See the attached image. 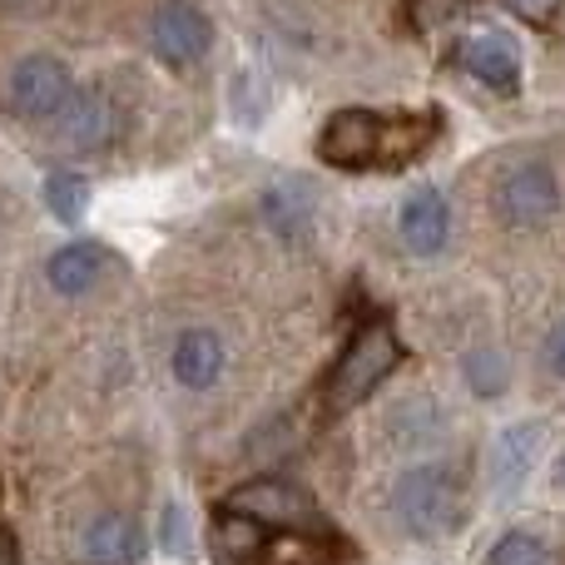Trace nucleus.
I'll use <instances>...</instances> for the list:
<instances>
[{
	"mask_svg": "<svg viewBox=\"0 0 565 565\" xmlns=\"http://www.w3.org/2000/svg\"><path fill=\"white\" fill-rule=\"evenodd\" d=\"M209 45H214V20L194 0H159L154 15H149V50L164 65H199L209 55Z\"/></svg>",
	"mask_w": 565,
	"mask_h": 565,
	"instance_id": "4",
	"label": "nucleus"
},
{
	"mask_svg": "<svg viewBox=\"0 0 565 565\" xmlns=\"http://www.w3.org/2000/svg\"><path fill=\"white\" fill-rule=\"evenodd\" d=\"M561 481H565V457H561Z\"/></svg>",
	"mask_w": 565,
	"mask_h": 565,
	"instance_id": "25",
	"label": "nucleus"
},
{
	"mask_svg": "<svg viewBox=\"0 0 565 565\" xmlns=\"http://www.w3.org/2000/svg\"><path fill=\"white\" fill-rule=\"evenodd\" d=\"M457 65L487 89H497V95H516L521 89V45L511 35H501V30L467 35L457 45Z\"/></svg>",
	"mask_w": 565,
	"mask_h": 565,
	"instance_id": "9",
	"label": "nucleus"
},
{
	"mask_svg": "<svg viewBox=\"0 0 565 565\" xmlns=\"http://www.w3.org/2000/svg\"><path fill=\"white\" fill-rule=\"evenodd\" d=\"M258 565H328V546L322 536H302V531H288V536H274Z\"/></svg>",
	"mask_w": 565,
	"mask_h": 565,
	"instance_id": "19",
	"label": "nucleus"
},
{
	"mask_svg": "<svg viewBox=\"0 0 565 565\" xmlns=\"http://www.w3.org/2000/svg\"><path fill=\"white\" fill-rule=\"evenodd\" d=\"M467 511V487L451 461H417L392 481V521L412 541H441Z\"/></svg>",
	"mask_w": 565,
	"mask_h": 565,
	"instance_id": "1",
	"label": "nucleus"
},
{
	"mask_svg": "<svg viewBox=\"0 0 565 565\" xmlns=\"http://www.w3.org/2000/svg\"><path fill=\"white\" fill-rule=\"evenodd\" d=\"M397 362H402V342H397V332H392V322L387 318L362 322L328 372V407L332 412L362 407V402L397 372Z\"/></svg>",
	"mask_w": 565,
	"mask_h": 565,
	"instance_id": "2",
	"label": "nucleus"
},
{
	"mask_svg": "<svg viewBox=\"0 0 565 565\" xmlns=\"http://www.w3.org/2000/svg\"><path fill=\"white\" fill-rule=\"evenodd\" d=\"M99 268H105V248L99 244H65L55 258H50L45 278L55 292H65V298H79V292L95 288Z\"/></svg>",
	"mask_w": 565,
	"mask_h": 565,
	"instance_id": "16",
	"label": "nucleus"
},
{
	"mask_svg": "<svg viewBox=\"0 0 565 565\" xmlns=\"http://www.w3.org/2000/svg\"><path fill=\"white\" fill-rule=\"evenodd\" d=\"M169 367H174V382L189 392H209L224 372V338L214 328H184L174 338V352H169Z\"/></svg>",
	"mask_w": 565,
	"mask_h": 565,
	"instance_id": "12",
	"label": "nucleus"
},
{
	"mask_svg": "<svg viewBox=\"0 0 565 565\" xmlns=\"http://www.w3.org/2000/svg\"><path fill=\"white\" fill-rule=\"evenodd\" d=\"M164 551L169 556H189V516L179 501L164 507Z\"/></svg>",
	"mask_w": 565,
	"mask_h": 565,
	"instance_id": "22",
	"label": "nucleus"
},
{
	"mask_svg": "<svg viewBox=\"0 0 565 565\" xmlns=\"http://www.w3.org/2000/svg\"><path fill=\"white\" fill-rule=\"evenodd\" d=\"M45 209L60 218V224H75V218H85V209H89V179L70 174V169H55V174L45 179Z\"/></svg>",
	"mask_w": 565,
	"mask_h": 565,
	"instance_id": "18",
	"label": "nucleus"
},
{
	"mask_svg": "<svg viewBox=\"0 0 565 565\" xmlns=\"http://www.w3.org/2000/svg\"><path fill=\"white\" fill-rule=\"evenodd\" d=\"M70 95H75V79H70L65 60H55V55L15 60V70H10V79H6L10 109L25 119H55Z\"/></svg>",
	"mask_w": 565,
	"mask_h": 565,
	"instance_id": "5",
	"label": "nucleus"
},
{
	"mask_svg": "<svg viewBox=\"0 0 565 565\" xmlns=\"http://www.w3.org/2000/svg\"><path fill=\"white\" fill-rule=\"evenodd\" d=\"M312 209H318V199H312L308 184H298V179H274V184L258 194V214H264V224L274 228L278 238H302L312 228Z\"/></svg>",
	"mask_w": 565,
	"mask_h": 565,
	"instance_id": "14",
	"label": "nucleus"
},
{
	"mask_svg": "<svg viewBox=\"0 0 565 565\" xmlns=\"http://www.w3.org/2000/svg\"><path fill=\"white\" fill-rule=\"evenodd\" d=\"M228 507L258 516L268 531H302V526L322 531L318 507H312L308 491L292 487V481H278V477H264V481H248V487H238L234 497H228Z\"/></svg>",
	"mask_w": 565,
	"mask_h": 565,
	"instance_id": "7",
	"label": "nucleus"
},
{
	"mask_svg": "<svg viewBox=\"0 0 565 565\" xmlns=\"http://www.w3.org/2000/svg\"><path fill=\"white\" fill-rule=\"evenodd\" d=\"M397 238L407 254L417 258H431L447 248L451 238V209H447V194L431 184H417L397 209Z\"/></svg>",
	"mask_w": 565,
	"mask_h": 565,
	"instance_id": "10",
	"label": "nucleus"
},
{
	"mask_svg": "<svg viewBox=\"0 0 565 565\" xmlns=\"http://www.w3.org/2000/svg\"><path fill=\"white\" fill-rule=\"evenodd\" d=\"M507 10L516 20H526V25H551L561 10V0H507Z\"/></svg>",
	"mask_w": 565,
	"mask_h": 565,
	"instance_id": "23",
	"label": "nucleus"
},
{
	"mask_svg": "<svg viewBox=\"0 0 565 565\" xmlns=\"http://www.w3.org/2000/svg\"><path fill=\"white\" fill-rule=\"evenodd\" d=\"M561 209V179L546 159H521L497 179V214L511 228H536L556 218Z\"/></svg>",
	"mask_w": 565,
	"mask_h": 565,
	"instance_id": "3",
	"label": "nucleus"
},
{
	"mask_svg": "<svg viewBox=\"0 0 565 565\" xmlns=\"http://www.w3.org/2000/svg\"><path fill=\"white\" fill-rule=\"evenodd\" d=\"M461 6H467V0H407V20H412V30L431 35V30H441L447 20H457Z\"/></svg>",
	"mask_w": 565,
	"mask_h": 565,
	"instance_id": "21",
	"label": "nucleus"
},
{
	"mask_svg": "<svg viewBox=\"0 0 565 565\" xmlns=\"http://www.w3.org/2000/svg\"><path fill=\"white\" fill-rule=\"evenodd\" d=\"M79 556L89 565H139L145 556V526L125 511H105L79 531Z\"/></svg>",
	"mask_w": 565,
	"mask_h": 565,
	"instance_id": "11",
	"label": "nucleus"
},
{
	"mask_svg": "<svg viewBox=\"0 0 565 565\" xmlns=\"http://www.w3.org/2000/svg\"><path fill=\"white\" fill-rule=\"evenodd\" d=\"M115 135H119V109L105 89H75L55 115V139L65 149H79V154L105 149Z\"/></svg>",
	"mask_w": 565,
	"mask_h": 565,
	"instance_id": "8",
	"label": "nucleus"
},
{
	"mask_svg": "<svg viewBox=\"0 0 565 565\" xmlns=\"http://www.w3.org/2000/svg\"><path fill=\"white\" fill-rule=\"evenodd\" d=\"M536 457H541V427H536V422L507 427V431L497 437V447H491V487H497L501 497L521 491V481L531 477Z\"/></svg>",
	"mask_w": 565,
	"mask_h": 565,
	"instance_id": "13",
	"label": "nucleus"
},
{
	"mask_svg": "<svg viewBox=\"0 0 565 565\" xmlns=\"http://www.w3.org/2000/svg\"><path fill=\"white\" fill-rule=\"evenodd\" d=\"M268 541H274V536H268V526L258 516H248V511H234V507L218 511V521H214V551H218V561L254 565V561H264Z\"/></svg>",
	"mask_w": 565,
	"mask_h": 565,
	"instance_id": "15",
	"label": "nucleus"
},
{
	"mask_svg": "<svg viewBox=\"0 0 565 565\" xmlns=\"http://www.w3.org/2000/svg\"><path fill=\"white\" fill-rule=\"evenodd\" d=\"M382 139H387V119L372 109H338L318 135V159L332 169H372L382 164Z\"/></svg>",
	"mask_w": 565,
	"mask_h": 565,
	"instance_id": "6",
	"label": "nucleus"
},
{
	"mask_svg": "<svg viewBox=\"0 0 565 565\" xmlns=\"http://www.w3.org/2000/svg\"><path fill=\"white\" fill-rule=\"evenodd\" d=\"M461 377H467V387L477 392V397H501L511 372L497 348H471V352H461Z\"/></svg>",
	"mask_w": 565,
	"mask_h": 565,
	"instance_id": "17",
	"label": "nucleus"
},
{
	"mask_svg": "<svg viewBox=\"0 0 565 565\" xmlns=\"http://www.w3.org/2000/svg\"><path fill=\"white\" fill-rule=\"evenodd\" d=\"M541 362H546L551 372L565 382V318L556 322V328L546 332V342H541Z\"/></svg>",
	"mask_w": 565,
	"mask_h": 565,
	"instance_id": "24",
	"label": "nucleus"
},
{
	"mask_svg": "<svg viewBox=\"0 0 565 565\" xmlns=\"http://www.w3.org/2000/svg\"><path fill=\"white\" fill-rule=\"evenodd\" d=\"M487 565H556V561H551V546L541 536H531V531H507V536L491 546Z\"/></svg>",
	"mask_w": 565,
	"mask_h": 565,
	"instance_id": "20",
	"label": "nucleus"
}]
</instances>
